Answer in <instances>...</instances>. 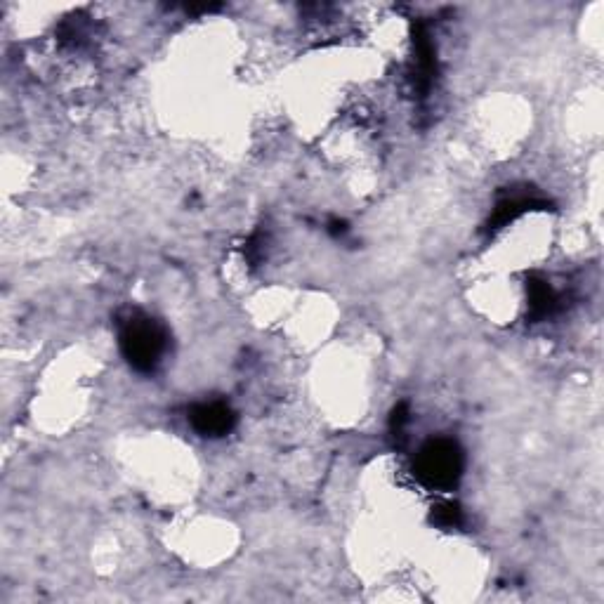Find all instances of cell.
<instances>
[{
  "mask_svg": "<svg viewBox=\"0 0 604 604\" xmlns=\"http://www.w3.org/2000/svg\"><path fill=\"white\" fill-rule=\"evenodd\" d=\"M121 350L137 371H151L166 350V333L154 319H130L123 326Z\"/></svg>",
  "mask_w": 604,
  "mask_h": 604,
  "instance_id": "obj_2",
  "label": "cell"
},
{
  "mask_svg": "<svg viewBox=\"0 0 604 604\" xmlns=\"http://www.w3.org/2000/svg\"><path fill=\"white\" fill-rule=\"evenodd\" d=\"M463 470V456L449 439H437L423 446L416 461V475L425 487L446 491L458 482Z\"/></svg>",
  "mask_w": 604,
  "mask_h": 604,
  "instance_id": "obj_1",
  "label": "cell"
},
{
  "mask_svg": "<svg viewBox=\"0 0 604 604\" xmlns=\"http://www.w3.org/2000/svg\"><path fill=\"white\" fill-rule=\"evenodd\" d=\"M435 520H437V524H442V527L453 529L461 524V510H458L453 503H446V505H442V508H437Z\"/></svg>",
  "mask_w": 604,
  "mask_h": 604,
  "instance_id": "obj_5",
  "label": "cell"
},
{
  "mask_svg": "<svg viewBox=\"0 0 604 604\" xmlns=\"http://www.w3.org/2000/svg\"><path fill=\"white\" fill-rule=\"evenodd\" d=\"M557 305V295L548 281H531L529 284V307L534 317H546Z\"/></svg>",
  "mask_w": 604,
  "mask_h": 604,
  "instance_id": "obj_4",
  "label": "cell"
},
{
  "mask_svg": "<svg viewBox=\"0 0 604 604\" xmlns=\"http://www.w3.org/2000/svg\"><path fill=\"white\" fill-rule=\"evenodd\" d=\"M194 430L203 437H222L232 430L234 425V413L225 402H206L194 406L192 416Z\"/></svg>",
  "mask_w": 604,
  "mask_h": 604,
  "instance_id": "obj_3",
  "label": "cell"
}]
</instances>
